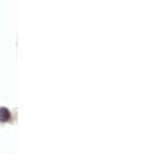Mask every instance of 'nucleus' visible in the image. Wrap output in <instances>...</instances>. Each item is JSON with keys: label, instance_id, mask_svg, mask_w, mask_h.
<instances>
[{"label": "nucleus", "instance_id": "nucleus-1", "mask_svg": "<svg viewBox=\"0 0 146 154\" xmlns=\"http://www.w3.org/2000/svg\"><path fill=\"white\" fill-rule=\"evenodd\" d=\"M11 118H12L11 110H9L8 108H5V107L0 108V122H8Z\"/></svg>", "mask_w": 146, "mask_h": 154}]
</instances>
